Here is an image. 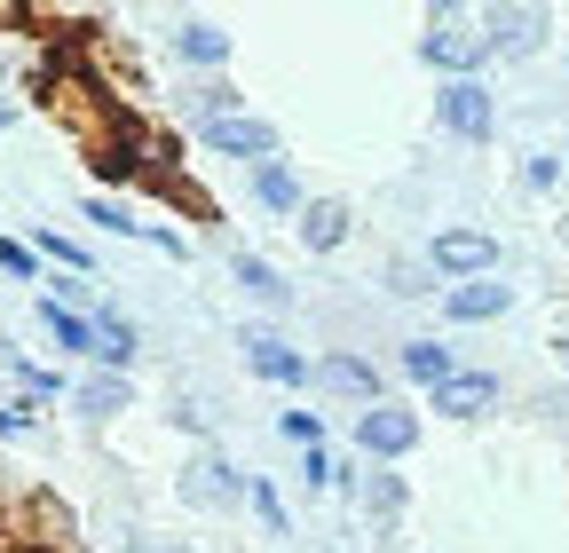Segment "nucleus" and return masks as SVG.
Listing matches in <instances>:
<instances>
[{
    "label": "nucleus",
    "instance_id": "f257e3e1",
    "mask_svg": "<svg viewBox=\"0 0 569 553\" xmlns=\"http://www.w3.org/2000/svg\"><path fill=\"white\" fill-rule=\"evenodd\" d=\"M419 63H427L436 80H482V72H490V48H482L475 9H427V24H419Z\"/></svg>",
    "mask_w": 569,
    "mask_h": 553
},
{
    "label": "nucleus",
    "instance_id": "f03ea898",
    "mask_svg": "<svg viewBox=\"0 0 569 553\" xmlns=\"http://www.w3.org/2000/svg\"><path fill=\"white\" fill-rule=\"evenodd\" d=\"M348 443H356V459L365 466H403L411 451H419V411L411 403H372V411H348Z\"/></svg>",
    "mask_w": 569,
    "mask_h": 553
},
{
    "label": "nucleus",
    "instance_id": "7ed1b4c3",
    "mask_svg": "<svg viewBox=\"0 0 569 553\" xmlns=\"http://www.w3.org/2000/svg\"><path fill=\"white\" fill-rule=\"evenodd\" d=\"M238 364H246L261 388H284V395L317 388V356H301L277 324H238Z\"/></svg>",
    "mask_w": 569,
    "mask_h": 553
},
{
    "label": "nucleus",
    "instance_id": "20e7f679",
    "mask_svg": "<svg viewBox=\"0 0 569 553\" xmlns=\"http://www.w3.org/2000/svg\"><path fill=\"white\" fill-rule=\"evenodd\" d=\"M475 24H482L490 63H530L546 48V32H553V9H530V0H490V9H475Z\"/></svg>",
    "mask_w": 569,
    "mask_h": 553
},
{
    "label": "nucleus",
    "instance_id": "39448f33",
    "mask_svg": "<svg viewBox=\"0 0 569 553\" xmlns=\"http://www.w3.org/2000/svg\"><path fill=\"white\" fill-rule=\"evenodd\" d=\"M498 238L490 230H475V222H451V230H436L427 238V269L443 276V285H475V276H498Z\"/></svg>",
    "mask_w": 569,
    "mask_h": 553
},
{
    "label": "nucleus",
    "instance_id": "423d86ee",
    "mask_svg": "<svg viewBox=\"0 0 569 553\" xmlns=\"http://www.w3.org/2000/svg\"><path fill=\"white\" fill-rule=\"evenodd\" d=\"M436 127L451 134V143L482 151L490 134H498V95H490V80H443V88H436Z\"/></svg>",
    "mask_w": 569,
    "mask_h": 553
},
{
    "label": "nucleus",
    "instance_id": "0eeeda50",
    "mask_svg": "<svg viewBox=\"0 0 569 553\" xmlns=\"http://www.w3.org/2000/svg\"><path fill=\"white\" fill-rule=\"evenodd\" d=\"M198 151L206 159H230V167H269V159H284V134L269 127V119H253V111H238V119H213V127H198Z\"/></svg>",
    "mask_w": 569,
    "mask_h": 553
},
{
    "label": "nucleus",
    "instance_id": "6e6552de",
    "mask_svg": "<svg viewBox=\"0 0 569 553\" xmlns=\"http://www.w3.org/2000/svg\"><path fill=\"white\" fill-rule=\"evenodd\" d=\"M174 491H182L190 506H206V514H238L246 491H253V474H246L238 459H222V451H198V459L174 474Z\"/></svg>",
    "mask_w": 569,
    "mask_h": 553
},
{
    "label": "nucleus",
    "instance_id": "1a4fd4ad",
    "mask_svg": "<svg viewBox=\"0 0 569 553\" xmlns=\"http://www.w3.org/2000/svg\"><path fill=\"white\" fill-rule=\"evenodd\" d=\"M317 388H325V395H340L348 411L388 403V372H380L365 349H325V356H317Z\"/></svg>",
    "mask_w": 569,
    "mask_h": 553
},
{
    "label": "nucleus",
    "instance_id": "9d476101",
    "mask_svg": "<svg viewBox=\"0 0 569 553\" xmlns=\"http://www.w3.org/2000/svg\"><path fill=\"white\" fill-rule=\"evenodd\" d=\"M167 48H174L182 72H198V80H222L230 56H238V40L213 24V17H174V24H167Z\"/></svg>",
    "mask_w": 569,
    "mask_h": 553
},
{
    "label": "nucleus",
    "instance_id": "9b49d317",
    "mask_svg": "<svg viewBox=\"0 0 569 553\" xmlns=\"http://www.w3.org/2000/svg\"><path fill=\"white\" fill-rule=\"evenodd\" d=\"M498 395H507V380L498 372H482V364H459L436 395H427V411H436V420H459V428H475V420H490L498 411Z\"/></svg>",
    "mask_w": 569,
    "mask_h": 553
},
{
    "label": "nucleus",
    "instance_id": "f8f14e48",
    "mask_svg": "<svg viewBox=\"0 0 569 553\" xmlns=\"http://www.w3.org/2000/svg\"><path fill=\"white\" fill-rule=\"evenodd\" d=\"M230 285H238L253 309H269V316H284V309L301 301L293 285H284V269H277L269 253H253V245H238V253H230Z\"/></svg>",
    "mask_w": 569,
    "mask_h": 553
},
{
    "label": "nucleus",
    "instance_id": "ddd939ff",
    "mask_svg": "<svg viewBox=\"0 0 569 553\" xmlns=\"http://www.w3.org/2000/svg\"><path fill=\"white\" fill-rule=\"evenodd\" d=\"M356 514H365L372 530H396L403 514H411V482L396 474V466H365V474H356Z\"/></svg>",
    "mask_w": 569,
    "mask_h": 553
},
{
    "label": "nucleus",
    "instance_id": "4468645a",
    "mask_svg": "<svg viewBox=\"0 0 569 553\" xmlns=\"http://www.w3.org/2000/svg\"><path fill=\"white\" fill-rule=\"evenodd\" d=\"M134 364H142V332H134V316L127 309H96V364L88 372H119V380H134Z\"/></svg>",
    "mask_w": 569,
    "mask_h": 553
},
{
    "label": "nucleus",
    "instance_id": "2eb2a0df",
    "mask_svg": "<svg viewBox=\"0 0 569 553\" xmlns=\"http://www.w3.org/2000/svg\"><path fill=\"white\" fill-rule=\"evenodd\" d=\"M71 411H80L88 428H111V420H127V411H134V380H119V372H80V380H71Z\"/></svg>",
    "mask_w": 569,
    "mask_h": 553
},
{
    "label": "nucleus",
    "instance_id": "dca6fc26",
    "mask_svg": "<svg viewBox=\"0 0 569 553\" xmlns=\"http://www.w3.org/2000/svg\"><path fill=\"white\" fill-rule=\"evenodd\" d=\"M515 309L507 276H475V285H443V324H498Z\"/></svg>",
    "mask_w": 569,
    "mask_h": 553
},
{
    "label": "nucleus",
    "instance_id": "f3484780",
    "mask_svg": "<svg viewBox=\"0 0 569 553\" xmlns=\"http://www.w3.org/2000/svg\"><path fill=\"white\" fill-rule=\"evenodd\" d=\"M246 190H253V205H261V214H277L284 230H293V222H301V205H309V190H301L293 159H269V167H253V174H246Z\"/></svg>",
    "mask_w": 569,
    "mask_h": 553
},
{
    "label": "nucleus",
    "instance_id": "a211bd4d",
    "mask_svg": "<svg viewBox=\"0 0 569 553\" xmlns=\"http://www.w3.org/2000/svg\"><path fill=\"white\" fill-rule=\"evenodd\" d=\"M396 372H403L411 388H427V395H436V388L459 372V349H451V340H436V332H419V340H396Z\"/></svg>",
    "mask_w": 569,
    "mask_h": 553
},
{
    "label": "nucleus",
    "instance_id": "6ab92c4d",
    "mask_svg": "<svg viewBox=\"0 0 569 553\" xmlns=\"http://www.w3.org/2000/svg\"><path fill=\"white\" fill-rule=\"evenodd\" d=\"M293 238H301L309 253H340V245L356 238V205H348V198H309L301 222H293Z\"/></svg>",
    "mask_w": 569,
    "mask_h": 553
},
{
    "label": "nucleus",
    "instance_id": "aec40b11",
    "mask_svg": "<svg viewBox=\"0 0 569 553\" xmlns=\"http://www.w3.org/2000/svg\"><path fill=\"white\" fill-rule=\"evenodd\" d=\"M32 316H40V332H48V349L56 356H80V364H96V316H80V309H63V301H32Z\"/></svg>",
    "mask_w": 569,
    "mask_h": 553
},
{
    "label": "nucleus",
    "instance_id": "412c9836",
    "mask_svg": "<svg viewBox=\"0 0 569 553\" xmlns=\"http://www.w3.org/2000/svg\"><path fill=\"white\" fill-rule=\"evenodd\" d=\"M246 111V95L230 88V80H198V88H182V127L198 134V127H213V119H238Z\"/></svg>",
    "mask_w": 569,
    "mask_h": 553
},
{
    "label": "nucleus",
    "instance_id": "4be33fe9",
    "mask_svg": "<svg viewBox=\"0 0 569 553\" xmlns=\"http://www.w3.org/2000/svg\"><path fill=\"white\" fill-rule=\"evenodd\" d=\"M32 253H40V269H63V276H96V253H88V238H71V230H32Z\"/></svg>",
    "mask_w": 569,
    "mask_h": 553
},
{
    "label": "nucleus",
    "instance_id": "5701e85b",
    "mask_svg": "<svg viewBox=\"0 0 569 553\" xmlns=\"http://www.w3.org/2000/svg\"><path fill=\"white\" fill-rule=\"evenodd\" d=\"M380 293H388V301H427V293L443 301V276L427 269V253H403V261H388V276H380Z\"/></svg>",
    "mask_w": 569,
    "mask_h": 553
},
{
    "label": "nucleus",
    "instance_id": "b1692460",
    "mask_svg": "<svg viewBox=\"0 0 569 553\" xmlns=\"http://www.w3.org/2000/svg\"><path fill=\"white\" fill-rule=\"evenodd\" d=\"M9 380H17L24 403H63V395H71V380H63L56 364H32V356H9Z\"/></svg>",
    "mask_w": 569,
    "mask_h": 553
},
{
    "label": "nucleus",
    "instance_id": "393cba45",
    "mask_svg": "<svg viewBox=\"0 0 569 553\" xmlns=\"http://www.w3.org/2000/svg\"><path fill=\"white\" fill-rule=\"evenodd\" d=\"M80 222H88V230H103V238H142V222L127 214L119 198H103V190H88V198H80Z\"/></svg>",
    "mask_w": 569,
    "mask_h": 553
},
{
    "label": "nucleus",
    "instance_id": "a878e982",
    "mask_svg": "<svg viewBox=\"0 0 569 553\" xmlns=\"http://www.w3.org/2000/svg\"><path fill=\"white\" fill-rule=\"evenodd\" d=\"M246 506L261 514V530H269V537H293V506H284V491H277L269 474H253V491H246Z\"/></svg>",
    "mask_w": 569,
    "mask_h": 553
},
{
    "label": "nucleus",
    "instance_id": "bb28decb",
    "mask_svg": "<svg viewBox=\"0 0 569 553\" xmlns=\"http://www.w3.org/2000/svg\"><path fill=\"white\" fill-rule=\"evenodd\" d=\"M561 174H569V151H522V190L530 198H553Z\"/></svg>",
    "mask_w": 569,
    "mask_h": 553
},
{
    "label": "nucleus",
    "instance_id": "cd10ccee",
    "mask_svg": "<svg viewBox=\"0 0 569 553\" xmlns=\"http://www.w3.org/2000/svg\"><path fill=\"white\" fill-rule=\"evenodd\" d=\"M277 435L293 443V451H325V411H301V403L277 411Z\"/></svg>",
    "mask_w": 569,
    "mask_h": 553
},
{
    "label": "nucleus",
    "instance_id": "c85d7f7f",
    "mask_svg": "<svg viewBox=\"0 0 569 553\" xmlns=\"http://www.w3.org/2000/svg\"><path fill=\"white\" fill-rule=\"evenodd\" d=\"M0 276H17V285H40V253H32L24 238H9V230H0Z\"/></svg>",
    "mask_w": 569,
    "mask_h": 553
},
{
    "label": "nucleus",
    "instance_id": "c756f323",
    "mask_svg": "<svg viewBox=\"0 0 569 553\" xmlns=\"http://www.w3.org/2000/svg\"><path fill=\"white\" fill-rule=\"evenodd\" d=\"M40 428V403H24V395H0V443H24Z\"/></svg>",
    "mask_w": 569,
    "mask_h": 553
},
{
    "label": "nucleus",
    "instance_id": "7c9ffc66",
    "mask_svg": "<svg viewBox=\"0 0 569 553\" xmlns=\"http://www.w3.org/2000/svg\"><path fill=\"white\" fill-rule=\"evenodd\" d=\"M119 553H198V545H190V537H167V530H134Z\"/></svg>",
    "mask_w": 569,
    "mask_h": 553
},
{
    "label": "nucleus",
    "instance_id": "2f4dec72",
    "mask_svg": "<svg viewBox=\"0 0 569 553\" xmlns=\"http://www.w3.org/2000/svg\"><path fill=\"white\" fill-rule=\"evenodd\" d=\"M142 245H159L167 261H190V238L182 230H159V222H142Z\"/></svg>",
    "mask_w": 569,
    "mask_h": 553
},
{
    "label": "nucleus",
    "instance_id": "473e14b6",
    "mask_svg": "<svg viewBox=\"0 0 569 553\" xmlns=\"http://www.w3.org/2000/svg\"><path fill=\"white\" fill-rule=\"evenodd\" d=\"M80 553H88V545H80Z\"/></svg>",
    "mask_w": 569,
    "mask_h": 553
}]
</instances>
